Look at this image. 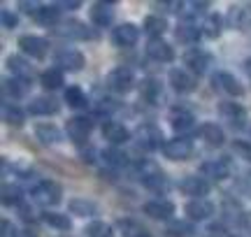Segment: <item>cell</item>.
I'll return each instance as SVG.
<instances>
[{
  "label": "cell",
  "mask_w": 251,
  "mask_h": 237,
  "mask_svg": "<svg viewBox=\"0 0 251 237\" xmlns=\"http://www.w3.org/2000/svg\"><path fill=\"white\" fill-rule=\"evenodd\" d=\"M30 198H33L35 205L56 207V205L63 200V189H61V184L54 182V179H42V182H37L35 186L30 189Z\"/></svg>",
  "instance_id": "1"
},
{
  "label": "cell",
  "mask_w": 251,
  "mask_h": 237,
  "mask_svg": "<svg viewBox=\"0 0 251 237\" xmlns=\"http://www.w3.org/2000/svg\"><path fill=\"white\" fill-rule=\"evenodd\" d=\"M137 174H140V179H142V184L149 189V191H156L161 193L168 189V177H165V172L161 170V165L153 163V161H140V165H137Z\"/></svg>",
  "instance_id": "2"
},
{
  "label": "cell",
  "mask_w": 251,
  "mask_h": 237,
  "mask_svg": "<svg viewBox=\"0 0 251 237\" xmlns=\"http://www.w3.org/2000/svg\"><path fill=\"white\" fill-rule=\"evenodd\" d=\"M135 144L140 146L142 151H153V149H158L161 146L163 149V135H161V130L156 126H151V123H142V126L135 130Z\"/></svg>",
  "instance_id": "3"
},
{
  "label": "cell",
  "mask_w": 251,
  "mask_h": 237,
  "mask_svg": "<svg viewBox=\"0 0 251 237\" xmlns=\"http://www.w3.org/2000/svg\"><path fill=\"white\" fill-rule=\"evenodd\" d=\"M107 86L112 89V91H117V93L133 91V86H135V74H133V70H130L128 65H119V68H114V70H109V74H107Z\"/></svg>",
  "instance_id": "4"
},
{
  "label": "cell",
  "mask_w": 251,
  "mask_h": 237,
  "mask_svg": "<svg viewBox=\"0 0 251 237\" xmlns=\"http://www.w3.org/2000/svg\"><path fill=\"white\" fill-rule=\"evenodd\" d=\"M54 33L58 37H65V40H91V37H96V33H93L91 28H86V24L77 21V19L61 21V24L54 28Z\"/></svg>",
  "instance_id": "5"
},
{
  "label": "cell",
  "mask_w": 251,
  "mask_h": 237,
  "mask_svg": "<svg viewBox=\"0 0 251 237\" xmlns=\"http://www.w3.org/2000/svg\"><path fill=\"white\" fill-rule=\"evenodd\" d=\"M216 110H219L221 121H226L228 126H233V128H244L247 126V110H244L240 102L224 100V102H219Z\"/></svg>",
  "instance_id": "6"
},
{
  "label": "cell",
  "mask_w": 251,
  "mask_h": 237,
  "mask_svg": "<svg viewBox=\"0 0 251 237\" xmlns=\"http://www.w3.org/2000/svg\"><path fill=\"white\" fill-rule=\"evenodd\" d=\"M56 63H58V70H70V72H79L86 65V58L79 49H72V47H65L56 54Z\"/></svg>",
  "instance_id": "7"
},
{
  "label": "cell",
  "mask_w": 251,
  "mask_h": 237,
  "mask_svg": "<svg viewBox=\"0 0 251 237\" xmlns=\"http://www.w3.org/2000/svg\"><path fill=\"white\" fill-rule=\"evenodd\" d=\"M65 130H68V135H70L72 142L81 146L86 140H89L91 130H93V121H91L89 117H72L70 121H68Z\"/></svg>",
  "instance_id": "8"
},
{
  "label": "cell",
  "mask_w": 251,
  "mask_h": 237,
  "mask_svg": "<svg viewBox=\"0 0 251 237\" xmlns=\"http://www.w3.org/2000/svg\"><path fill=\"white\" fill-rule=\"evenodd\" d=\"M163 154L170 161H186L188 156L193 154V142L186 140V137H175V140H168L163 144Z\"/></svg>",
  "instance_id": "9"
},
{
  "label": "cell",
  "mask_w": 251,
  "mask_h": 237,
  "mask_svg": "<svg viewBox=\"0 0 251 237\" xmlns=\"http://www.w3.org/2000/svg\"><path fill=\"white\" fill-rule=\"evenodd\" d=\"M19 47H21V51H24L26 56L37 58V61L45 58L47 51H49V42L40 35H24L21 40H19Z\"/></svg>",
  "instance_id": "10"
},
{
  "label": "cell",
  "mask_w": 251,
  "mask_h": 237,
  "mask_svg": "<svg viewBox=\"0 0 251 237\" xmlns=\"http://www.w3.org/2000/svg\"><path fill=\"white\" fill-rule=\"evenodd\" d=\"M179 189H181V193L193 195V200H200V198H205L207 193H209V182H207L205 177L188 174V177H184L179 182Z\"/></svg>",
  "instance_id": "11"
},
{
  "label": "cell",
  "mask_w": 251,
  "mask_h": 237,
  "mask_svg": "<svg viewBox=\"0 0 251 237\" xmlns=\"http://www.w3.org/2000/svg\"><path fill=\"white\" fill-rule=\"evenodd\" d=\"M7 68L9 72H12V77L14 79H19V82H33V77H35V70H33V65L28 63L26 58H21V56L12 54L7 56Z\"/></svg>",
  "instance_id": "12"
},
{
  "label": "cell",
  "mask_w": 251,
  "mask_h": 237,
  "mask_svg": "<svg viewBox=\"0 0 251 237\" xmlns=\"http://www.w3.org/2000/svg\"><path fill=\"white\" fill-rule=\"evenodd\" d=\"M212 84H214V89L228 93V95H233V98H237V95L244 93V86L237 82V77H233L230 72H214L212 74Z\"/></svg>",
  "instance_id": "13"
},
{
  "label": "cell",
  "mask_w": 251,
  "mask_h": 237,
  "mask_svg": "<svg viewBox=\"0 0 251 237\" xmlns=\"http://www.w3.org/2000/svg\"><path fill=\"white\" fill-rule=\"evenodd\" d=\"M137 40H140V30L135 24H121L112 28V42L117 47H135Z\"/></svg>",
  "instance_id": "14"
},
{
  "label": "cell",
  "mask_w": 251,
  "mask_h": 237,
  "mask_svg": "<svg viewBox=\"0 0 251 237\" xmlns=\"http://www.w3.org/2000/svg\"><path fill=\"white\" fill-rule=\"evenodd\" d=\"M102 137L107 140L109 144H124V142H128L130 140V133H128V128L124 126V123H119V121H112V118H107V121H102Z\"/></svg>",
  "instance_id": "15"
},
{
  "label": "cell",
  "mask_w": 251,
  "mask_h": 237,
  "mask_svg": "<svg viewBox=\"0 0 251 237\" xmlns=\"http://www.w3.org/2000/svg\"><path fill=\"white\" fill-rule=\"evenodd\" d=\"M144 214L149 219H156V221H168L175 214V205L170 200H149L144 202Z\"/></svg>",
  "instance_id": "16"
},
{
  "label": "cell",
  "mask_w": 251,
  "mask_h": 237,
  "mask_svg": "<svg viewBox=\"0 0 251 237\" xmlns=\"http://www.w3.org/2000/svg\"><path fill=\"white\" fill-rule=\"evenodd\" d=\"M147 56L153 58V61H158V63H170L172 58H175V49H172L165 40H149L147 42Z\"/></svg>",
  "instance_id": "17"
},
{
  "label": "cell",
  "mask_w": 251,
  "mask_h": 237,
  "mask_svg": "<svg viewBox=\"0 0 251 237\" xmlns=\"http://www.w3.org/2000/svg\"><path fill=\"white\" fill-rule=\"evenodd\" d=\"M170 84L177 93H193L196 91V79H193L191 72L184 70V68H172L170 70Z\"/></svg>",
  "instance_id": "18"
},
{
  "label": "cell",
  "mask_w": 251,
  "mask_h": 237,
  "mask_svg": "<svg viewBox=\"0 0 251 237\" xmlns=\"http://www.w3.org/2000/svg\"><path fill=\"white\" fill-rule=\"evenodd\" d=\"M184 63H186V68L191 72L202 74L209 68V63H212V56L207 54V51H202V49H191L184 56Z\"/></svg>",
  "instance_id": "19"
},
{
  "label": "cell",
  "mask_w": 251,
  "mask_h": 237,
  "mask_svg": "<svg viewBox=\"0 0 251 237\" xmlns=\"http://www.w3.org/2000/svg\"><path fill=\"white\" fill-rule=\"evenodd\" d=\"M184 212H186V216L191 221H205L214 214V205L207 200V198H200V200L188 202L186 207H184Z\"/></svg>",
  "instance_id": "20"
},
{
  "label": "cell",
  "mask_w": 251,
  "mask_h": 237,
  "mask_svg": "<svg viewBox=\"0 0 251 237\" xmlns=\"http://www.w3.org/2000/svg\"><path fill=\"white\" fill-rule=\"evenodd\" d=\"M89 14H91V21L98 28H107L112 24V19H114V9H112L109 2H93Z\"/></svg>",
  "instance_id": "21"
},
{
  "label": "cell",
  "mask_w": 251,
  "mask_h": 237,
  "mask_svg": "<svg viewBox=\"0 0 251 237\" xmlns=\"http://www.w3.org/2000/svg\"><path fill=\"white\" fill-rule=\"evenodd\" d=\"M58 110H61V105L49 95H37L35 100H30V105H28V112L35 114V117H49V114H56Z\"/></svg>",
  "instance_id": "22"
},
{
  "label": "cell",
  "mask_w": 251,
  "mask_h": 237,
  "mask_svg": "<svg viewBox=\"0 0 251 237\" xmlns=\"http://www.w3.org/2000/svg\"><path fill=\"white\" fill-rule=\"evenodd\" d=\"M200 172L209 177V179H226L230 174V165L228 161H221V158H212V161H205L200 165Z\"/></svg>",
  "instance_id": "23"
},
{
  "label": "cell",
  "mask_w": 251,
  "mask_h": 237,
  "mask_svg": "<svg viewBox=\"0 0 251 237\" xmlns=\"http://www.w3.org/2000/svg\"><path fill=\"white\" fill-rule=\"evenodd\" d=\"M193 121H196V117L188 110H184V107H175V110L170 112V126H172V130H177V133H188V130L193 128Z\"/></svg>",
  "instance_id": "24"
},
{
  "label": "cell",
  "mask_w": 251,
  "mask_h": 237,
  "mask_svg": "<svg viewBox=\"0 0 251 237\" xmlns=\"http://www.w3.org/2000/svg\"><path fill=\"white\" fill-rule=\"evenodd\" d=\"M140 93L149 105H161L163 102V84L158 79H144L140 84Z\"/></svg>",
  "instance_id": "25"
},
{
  "label": "cell",
  "mask_w": 251,
  "mask_h": 237,
  "mask_svg": "<svg viewBox=\"0 0 251 237\" xmlns=\"http://www.w3.org/2000/svg\"><path fill=\"white\" fill-rule=\"evenodd\" d=\"M200 35H202V30L196 24H191V21H181L179 26L175 28L177 42H184V45H196L198 40H200Z\"/></svg>",
  "instance_id": "26"
},
{
  "label": "cell",
  "mask_w": 251,
  "mask_h": 237,
  "mask_svg": "<svg viewBox=\"0 0 251 237\" xmlns=\"http://www.w3.org/2000/svg\"><path fill=\"white\" fill-rule=\"evenodd\" d=\"M35 135L42 144H58L63 140L61 128L54 123H35Z\"/></svg>",
  "instance_id": "27"
},
{
  "label": "cell",
  "mask_w": 251,
  "mask_h": 237,
  "mask_svg": "<svg viewBox=\"0 0 251 237\" xmlns=\"http://www.w3.org/2000/svg\"><path fill=\"white\" fill-rule=\"evenodd\" d=\"M200 137H202L209 146H221L226 142V135H224V130H221V126H219V123H212V121H207V123L200 126Z\"/></svg>",
  "instance_id": "28"
},
{
  "label": "cell",
  "mask_w": 251,
  "mask_h": 237,
  "mask_svg": "<svg viewBox=\"0 0 251 237\" xmlns=\"http://www.w3.org/2000/svg\"><path fill=\"white\" fill-rule=\"evenodd\" d=\"M58 19H61V9H58V5H42V7L37 9V14H35L37 24H42V26H51V28L58 26Z\"/></svg>",
  "instance_id": "29"
},
{
  "label": "cell",
  "mask_w": 251,
  "mask_h": 237,
  "mask_svg": "<svg viewBox=\"0 0 251 237\" xmlns=\"http://www.w3.org/2000/svg\"><path fill=\"white\" fill-rule=\"evenodd\" d=\"M68 210H70V214H77V216H96L98 205L93 200H86V198H72Z\"/></svg>",
  "instance_id": "30"
},
{
  "label": "cell",
  "mask_w": 251,
  "mask_h": 237,
  "mask_svg": "<svg viewBox=\"0 0 251 237\" xmlns=\"http://www.w3.org/2000/svg\"><path fill=\"white\" fill-rule=\"evenodd\" d=\"M230 24H233L237 30H251V7L249 5L230 9Z\"/></svg>",
  "instance_id": "31"
},
{
  "label": "cell",
  "mask_w": 251,
  "mask_h": 237,
  "mask_svg": "<svg viewBox=\"0 0 251 237\" xmlns=\"http://www.w3.org/2000/svg\"><path fill=\"white\" fill-rule=\"evenodd\" d=\"M26 91H28L26 82H19V79H5V82H2V93H5V98H7L9 102L24 98Z\"/></svg>",
  "instance_id": "32"
},
{
  "label": "cell",
  "mask_w": 251,
  "mask_h": 237,
  "mask_svg": "<svg viewBox=\"0 0 251 237\" xmlns=\"http://www.w3.org/2000/svg\"><path fill=\"white\" fill-rule=\"evenodd\" d=\"M40 84L45 86L47 91L61 89L63 86V70H58V68H49V70H45V72L40 74Z\"/></svg>",
  "instance_id": "33"
},
{
  "label": "cell",
  "mask_w": 251,
  "mask_h": 237,
  "mask_svg": "<svg viewBox=\"0 0 251 237\" xmlns=\"http://www.w3.org/2000/svg\"><path fill=\"white\" fill-rule=\"evenodd\" d=\"M2 118L7 121L9 126H24V110L19 107L17 102H2Z\"/></svg>",
  "instance_id": "34"
},
{
  "label": "cell",
  "mask_w": 251,
  "mask_h": 237,
  "mask_svg": "<svg viewBox=\"0 0 251 237\" xmlns=\"http://www.w3.org/2000/svg\"><path fill=\"white\" fill-rule=\"evenodd\" d=\"M65 102L75 107V110H84V107H89V98H86V93L81 91L79 86H70V89H65Z\"/></svg>",
  "instance_id": "35"
},
{
  "label": "cell",
  "mask_w": 251,
  "mask_h": 237,
  "mask_svg": "<svg viewBox=\"0 0 251 237\" xmlns=\"http://www.w3.org/2000/svg\"><path fill=\"white\" fill-rule=\"evenodd\" d=\"M42 221L56 230H70L72 228V221L68 219L65 214H58V212H45V214H42Z\"/></svg>",
  "instance_id": "36"
},
{
  "label": "cell",
  "mask_w": 251,
  "mask_h": 237,
  "mask_svg": "<svg viewBox=\"0 0 251 237\" xmlns=\"http://www.w3.org/2000/svg\"><path fill=\"white\" fill-rule=\"evenodd\" d=\"M165 28H168V24L163 17H144V30L151 35V40H158L165 33Z\"/></svg>",
  "instance_id": "37"
},
{
  "label": "cell",
  "mask_w": 251,
  "mask_h": 237,
  "mask_svg": "<svg viewBox=\"0 0 251 237\" xmlns=\"http://www.w3.org/2000/svg\"><path fill=\"white\" fill-rule=\"evenodd\" d=\"M119 228H121L124 237H149V233L144 230L142 223H137L133 219H121L119 221Z\"/></svg>",
  "instance_id": "38"
},
{
  "label": "cell",
  "mask_w": 251,
  "mask_h": 237,
  "mask_svg": "<svg viewBox=\"0 0 251 237\" xmlns=\"http://www.w3.org/2000/svg\"><path fill=\"white\" fill-rule=\"evenodd\" d=\"M200 30H202L207 37L216 40V37L221 35V17H219V14H207L205 21H202V26H200Z\"/></svg>",
  "instance_id": "39"
},
{
  "label": "cell",
  "mask_w": 251,
  "mask_h": 237,
  "mask_svg": "<svg viewBox=\"0 0 251 237\" xmlns=\"http://www.w3.org/2000/svg\"><path fill=\"white\" fill-rule=\"evenodd\" d=\"M21 198H24V193H21V189H19L17 184H5L2 186V202L5 205L17 207V205H21Z\"/></svg>",
  "instance_id": "40"
},
{
  "label": "cell",
  "mask_w": 251,
  "mask_h": 237,
  "mask_svg": "<svg viewBox=\"0 0 251 237\" xmlns=\"http://www.w3.org/2000/svg\"><path fill=\"white\" fill-rule=\"evenodd\" d=\"M86 237H114V230L105 221H93L91 226H86Z\"/></svg>",
  "instance_id": "41"
},
{
  "label": "cell",
  "mask_w": 251,
  "mask_h": 237,
  "mask_svg": "<svg viewBox=\"0 0 251 237\" xmlns=\"http://www.w3.org/2000/svg\"><path fill=\"white\" fill-rule=\"evenodd\" d=\"M102 158L107 161V165H114V167H121V165L128 163V156L124 151H119V149H105Z\"/></svg>",
  "instance_id": "42"
},
{
  "label": "cell",
  "mask_w": 251,
  "mask_h": 237,
  "mask_svg": "<svg viewBox=\"0 0 251 237\" xmlns=\"http://www.w3.org/2000/svg\"><path fill=\"white\" fill-rule=\"evenodd\" d=\"M193 226H188V223H184V221H175V223H170V235L175 237H193Z\"/></svg>",
  "instance_id": "43"
},
{
  "label": "cell",
  "mask_w": 251,
  "mask_h": 237,
  "mask_svg": "<svg viewBox=\"0 0 251 237\" xmlns=\"http://www.w3.org/2000/svg\"><path fill=\"white\" fill-rule=\"evenodd\" d=\"M0 19H2V26L5 28H17V14L14 12H9V9H2L0 12Z\"/></svg>",
  "instance_id": "44"
},
{
  "label": "cell",
  "mask_w": 251,
  "mask_h": 237,
  "mask_svg": "<svg viewBox=\"0 0 251 237\" xmlns=\"http://www.w3.org/2000/svg\"><path fill=\"white\" fill-rule=\"evenodd\" d=\"M19 7L24 9L26 14H30V17H35V14H37V9L42 7V5H37V2H26V0H21V2H19Z\"/></svg>",
  "instance_id": "45"
},
{
  "label": "cell",
  "mask_w": 251,
  "mask_h": 237,
  "mask_svg": "<svg viewBox=\"0 0 251 237\" xmlns=\"http://www.w3.org/2000/svg\"><path fill=\"white\" fill-rule=\"evenodd\" d=\"M205 237H224V226H221V223L209 226V228L205 230Z\"/></svg>",
  "instance_id": "46"
},
{
  "label": "cell",
  "mask_w": 251,
  "mask_h": 237,
  "mask_svg": "<svg viewBox=\"0 0 251 237\" xmlns=\"http://www.w3.org/2000/svg\"><path fill=\"white\" fill-rule=\"evenodd\" d=\"M240 223H242V228L247 230V233H251V212H244L242 219H240Z\"/></svg>",
  "instance_id": "47"
},
{
  "label": "cell",
  "mask_w": 251,
  "mask_h": 237,
  "mask_svg": "<svg viewBox=\"0 0 251 237\" xmlns=\"http://www.w3.org/2000/svg\"><path fill=\"white\" fill-rule=\"evenodd\" d=\"M81 2L79 0H65V2H58V7H68V9H77Z\"/></svg>",
  "instance_id": "48"
},
{
  "label": "cell",
  "mask_w": 251,
  "mask_h": 237,
  "mask_svg": "<svg viewBox=\"0 0 251 237\" xmlns=\"http://www.w3.org/2000/svg\"><path fill=\"white\" fill-rule=\"evenodd\" d=\"M244 70H247V74L251 77V56L247 58V61H244Z\"/></svg>",
  "instance_id": "49"
},
{
  "label": "cell",
  "mask_w": 251,
  "mask_h": 237,
  "mask_svg": "<svg viewBox=\"0 0 251 237\" xmlns=\"http://www.w3.org/2000/svg\"><path fill=\"white\" fill-rule=\"evenodd\" d=\"M14 237H35L33 233H28V230H24V233H14Z\"/></svg>",
  "instance_id": "50"
},
{
  "label": "cell",
  "mask_w": 251,
  "mask_h": 237,
  "mask_svg": "<svg viewBox=\"0 0 251 237\" xmlns=\"http://www.w3.org/2000/svg\"><path fill=\"white\" fill-rule=\"evenodd\" d=\"M247 193H249V195H251V179H249V182H247Z\"/></svg>",
  "instance_id": "51"
},
{
  "label": "cell",
  "mask_w": 251,
  "mask_h": 237,
  "mask_svg": "<svg viewBox=\"0 0 251 237\" xmlns=\"http://www.w3.org/2000/svg\"><path fill=\"white\" fill-rule=\"evenodd\" d=\"M233 237H237V235H233Z\"/></svg>",
  "instance_id": "52"
}]
</instances>
